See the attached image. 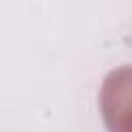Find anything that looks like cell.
<instances>
[{"instance_id":"1","label":"cell","mask_w":132,"mask_h":132,"mask_svg":"<svg viewBox=\"0 0 132 132\" xmlns=\"http://www.w3.org/2000/svg\"><path fill=\"white\" fill-rule=\"evenodd\" d=\"M103 118L111 132H132V68L113 70L101 93Z\"/></svg>"}]
</instances>
